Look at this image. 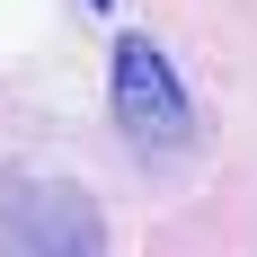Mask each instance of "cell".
Segmentation results:
<instances>
[{"mask_svg": "<svg viewBox=\"0 0 257 257\" xmlns=\"http://www.w3.org/2000/svg\"><path fill=\"white\" fill-rule=\"evenodd\" d=\"M0 257H106L89 186L45 169H0Z\"/></svg>", "mask_w": 257, "mask_h": 257, "instance_id": "1", "label": "cell"}, {"mask_svg": "<svg viewBox=\"0 0 257 257\" xmlns=\"http://www.w3.org/2000/svg\"><path fill=\"white\" fill-rule=\"evenodd\" d=\"M106 106H115L124 142L151 151V160H169V151L195 142V98H186L178 62H169L151 36H124V45H115V62H106Z\"/></svg>", "mask_w": 257, "mask_h": 257, "instance_id": "2", "label": "cell"}, {"mask_svg": "<svg viewBox=\"0 0 257 257\" xmlns=\"http://www.w3.org/2000/svg\"><path fill=\"white\" fill-rule=\"evenodd\" d=\"M89 9H115V0H89Z\"/></svg>", "mask_w": 257, "mask_h": 257, "instance_id": "3", "label": "cell"}]
</instances>
